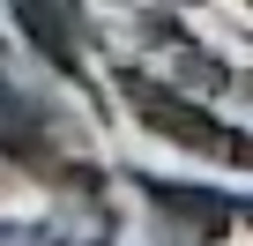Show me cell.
I'll return each instance as SVG.
<instances>
[{
	"mask_svg": "<svg viewBox=\"0 0 253 246\" xmlns=\"http://www.w3.org/2000/svg\"><path fill=\"white\" fill-rule=\"evenodd\" d=\"M0 246H67L52 224H0Z\"/></svg>",
	"mask_w": 253,
	"mask_h": 246,
	"instance_id": "cell-4",
	"label": "cell"
},
{
	"mask_svg": "<svg viewBox=\"0 0 253 246\" xmlns=\"http://www.w3.org/2000/svg\"><path fill=\"white\" fill-rule=\"evenodd\" d=\"M23 38L45 52V67H60L67 82H82V45H89V15L82 0H8Z\"/></svg>",
	"mask_w": 253,
	"mask_h": 246,
	"instance_id": "cell-3",
	"label": "cell"
},
{
	"mask_svg": "<svg viewBox=\"0 0 253 246\" xmlns=\"http://www.w3.org/2000/svg\"><path fill=\"white\" fill-rule=\"evenodd\" d=\"M119 90L134 97L142 127H157L164 142L201 149V157H223V164H246V135H238V127H223L216 112H201L194 97H179L171 82H157V75H142V67H119Z\"/></svg>",
	"mask_w": 253,
	"mask_h": 246,
	"instance_id": "cell-1",
	"label": "cell"
},
{
	"mask_svg": "<svg viewBox=\"0 0 253 246\" xmlns=\"http://www.w3.org/2000/svg\"><path fill=\"white\" fill-rule=\"evenodd\" d=\"M134 187H142V201L157 209V224H164L171 239H186V246H216V239L238 231V216H246V201L223 194V187H179V179H157V172H134Z\"/></svg>",
	"mask_w": 253,
	"mask_h": 246,
	"instance_id": "cell-2",
	"label": "cell"
}]
</instances>
